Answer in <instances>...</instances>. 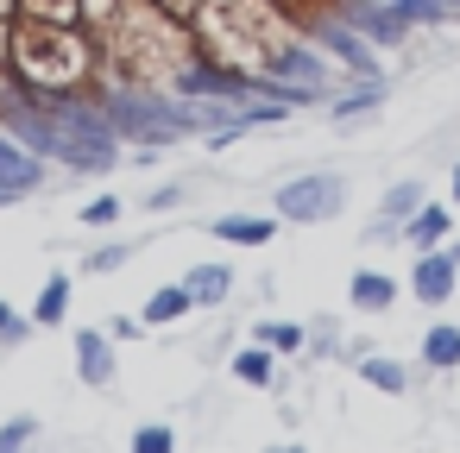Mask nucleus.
<instances>
[{
	"mask_svg": "<svg viewBox=\"0 0 460 453\" xmlns=\"http://www.w3.org/2000/svg\"><path fill=\"white\" fill-rule=\"evenodd\" d=\"M334 13H341V20H347L372 51H391V45H403V39H410V20L391 7V0H347V7H334Z\"/></svg>",
	"mask_w": 460,
	"mask_h": 453,
	"instance_id": "4",
	"label": "nucleus"
},
{
	"mask_svg": "<svg viewBox=\"0 0 460 453\" xmlns=\"http://www.w3.org/2000/svg\"><path fill=\"white\" fill-rule=\"evenodd\" d=\"M278 359H284V353H271L265 340H252V346H240L227 365H234V378H240V384H252V390H271V384H278Z\"/></svg>",
	"mask_w": 460,
	"mask_h": 453,
	"instance_id": "13",
	"label": "nucleus"
},
{
	"mask_svg": "<svg viewBox=\"0 0 460 453\" xmlns=\"http://www.w3.org/2000/svg\"><path fill=\"white\" fill-rule=\"evenodd\" d=\"M422 202H429V196H422V183H416V177H403V183H391V189H385V202H378V221H385V227H403V221H410Z\"/></svg>",
	"mask_w": 460,
	"mask_h": 453,
	"instance_id": "17",
	"label": "nucleus"
},
{
	"mask_svg": "<svg viewBox=\"0 0 460 453\" xmlns=\"http://www.w3.org/2000/svg\"><path fill=\"white\" fill-rule=\"evenodd\" d=\"M0 13H7V20H13V0H0Z\"/></svg>",
	"mask_w": 460,
	"mask_h": 453,
	"instance_id": "31",
	"label": "nucleus"
},
{
	"mask_svg": "<svg viewBox=\"0 0 460 453\" xmlns=\"http://www.w3.org/2000/svg\"><path fill=\"white\" fill-rule=\"evenodd\" d=\"M152 7H164L171 20H190V26H196V13H202V0H152Z\"/></svg>",
	"mask_w": 460,
	"mask_h": 453,
	"instance_id": "29",
	"label": "nucleus"
},
{
	"mask_svg": "<svg viewBox=\"0 0 460 453\" xmlns=\"http://www.w3.org/2000/svg\"><path fill=\"white\" fill-rule=\"evenodd\" d=\"M391 7H397L410 26H441V20H447V0H391Z\"/></svg>",
	"mask_w": 460,
	"mask_h": 453,
	"instance_id": "26",
	"label": "nucleus"
},
{
	"mask_svg": "<svg viewBox=\"0 0 460 453\" xmlns=\"http://www.w3.org/2000/svg\"><path fill=\"white\" fill-rule=\"evenodd\" d=\"M183 290H190L196 309H221V302L234 296V265H227V258H202V265L183 271Z\"/></svg>",
	"mask_w": 460,
	"mask_h": 453,
	"instance_id": "8",
	"label": "nucleus"
},
{
	"mask_svg": "<svg viewBox=\"0 0 460 453\" xmlns=\"http://www.w3.org/2000/svg\"><path fill=\"white\" fill-rule=\"evenodd\" d=\"M32 340V315L26 309H13L7 296H0V353H20Z\"/></svg>",
	"mask_w": 460,
	"mask_h": 453,
	"instance_id": "22",
	"label": "nucleus"
},
{
	"mask_svg": "<svg viewBox=\"0 0 460 453\" xmlns=\"http://www.w3.org/2000/svg\"><path fill=\"white\" fill-rule=\"evenodd\" d=\"M252 340H265V346H271V353H284V359L309 346V334H303V321H259V327H252Z\"/></svg>",
	"mask_w": 460,
	"mask_h": 453,
	"instance_id": "21",
	"label": "nucleus"
},
{
	"mask_svg": "<svg viewBox=\"0 0 460 453\" xmlns=\"http://www.w3.org/2000/svg\"><path fill=\"white\" fill-rule=\"evenodd\" d=\"M190 309H196V302H190V290H183V277H177V283H158L139 315H146V327H171V321H183Z\"/></svg>",
	"mask_w": 460,
	"mask_h": 453,
	"instance_id": "14",
	"label": "nucleus"
},
{
	"mask_svg": "<svg viewBox=\"0 0 460 453\" xmlns=\"http://www.w3.org/2000/svg\"><path fill=\"white\" fill-rule=\"evenodd\" d=\"M32 440H39V415H7L0 422V453H20Z\"/></svg>",
	"mask_w": 460,
	"mask_h": 453,
	"instance_id": "25",
	"label": "nucleus"
},
{
	"mask_svg": "<svg viewBox=\"0 0 460 453\" xmlns=\"http://www.w3.org/2000/svg\"><path fill=\"white\" fill-rule=\"evenodd\" d=\"M303 26H309V39H315V45H322V51H328L341 70H353V76H378V57H372V45H366V39H359V32L341 20V13H309Z\"/></svg>",
	"mask_w": 460,
	"mask_h": 453,
	"instance_id": "3",
	"label": "nucleus"
},
{
	"mask_svg": "<svg viewBox=\"0 0 460 453\" xmlns=\"http://www.w3.org/2000/svg\"><path fill=\"white\" fill-rule=\"evenodd\" d=\"M422 365H429V371H454V365H460V327H454V321H435V327L422 334Z\"/></svg>",
	"mask_w": 460,
	"mask_h": 453,
	"instance_id": "16",
	"label": "nucleus"
},
{
	"mask_svg": "<svg viewBox=\"0 0 460 453\" xmlns=\"http://www.w3.org/2000/svg\"><path fill=\"white\" fill-rule=\"evenodd\" d=\"M447 252H454V258H460V240H454V246H447Z\"/></svg>",
	"mask_w": 460,
	"mask_h": 453,
	"instance_id": "32",
	"label": "nucleus"
},
{
	"mask_svg": "<svg viewBox=\"0 0 460 453\" xmlns=\"http://www.w3.org/2000/svg\"><path fill=\"white\" fill-rule=\"evenodd\" d=\"M120 214H127V202H120L114 189H102V196H89V202L76 208V221H83L89 233H108V227H120Z\"/></svg>",
	"mask_w": 460,
	"mask_h": 453,
	"instance_id": "18",
	"label": "nucleus"
},
{
	"mask_svg": "<svg viewBox=\"0 0 460 453\" xmlns=\"http://www.w3.org/2000/svg\"><path fill=\"white\" fill-rule=\"evenodd\" d=\"M454 208H460V164H454Z\"/></svg>",
	"mask_w": 460,
	"mask_h": 453,
	"instance_id": "30",
	"label": "nucleus"
},
{
	"mask_svg": "<svg viewBox=\"0 0 460 453\" xmlns=\"http://www.w3.org/2000/svg\"><path fill=\"white\" fill-rule=\"evenodd\" d=\"M378 101H385V83H378V76H366V83H359V89H347V95H341V101H334V120H341V126H347V120H359V114H372V108H378Z\"/></svg>",
	"mask_w": 460,
	"mask_h": 453,
	"instance_id": "20",
	"label": "nucleus"
},
{
	"mask_svg": "<svg viewBox=\"0 0 460 453\" xmlns=\"http://www.w3.org/2000/svg\"><path fill=\"white\" fill-rule=\"evenodd\" d=\"M7 70L32 89V95H102V39L89 26H51V20H26L13 13V45H7Z\"/></svg>",
	"mask_w": 460,
	"mask_h": 453,
	"instance_id": "1",
	"label": "nucleus"
},
{
	"mask_svg": "<svg viewBox=\"0 0 460 453\" xmlns=\"http://www.w3.org/2000/svg\"><path fill=\"white\" fill-rule=\"evenodd\" d=\"M13 13L51 20V26H83V0H13Z\"/></svg>",
	"mask_w": 460,
	"mask_h": 453,
	"instance_id": "19",
	"label": "nucleus"
},
{
	"mask_svg": "<svg viewBox=\"0 0 460 453\" xmlns=\"http://www.w3.org/2000/svg\"><path fill=\"white\" fill-rule=\"evenodd\" d=\"M410 290H416V302H422V309L454 302V290H460V258H454L447 246H422V252H416V265H410Z\"/></svg>",
	"mask_w": 460,
	"mask_h": 453,
	"instance_id": "5",
	"label": "nucleus"
},
{
	"mask_svg": "<svg viewBox=\"0 0 460 453\" xmlns=\"http://www.w3.org/2000/svg\"><path fill=\"white\" fill-rule=\"evenodd\" d=\"M108 334H114V340H139V334H146V315H114Z\"/></svg>",
	"mask_w": 460,
	"mask_h": 453,
	"instance_id": "28",
	"label": "nucleus"
},
{
	"mask_svg": "<svg viewBox=\"0 0 460 453\" xmlns=\"http://www.w3.org/2000/svg\"><path fill=\"white\" fill-rule=\"evenodd\" d=\"M447 7H460V0H447Z\"/></svg>",
	"mask_w": 460,
	"mask_h": 453,
	"instance_id": "33",
	"label": "nucleus"
},
{
	"mask_svg": "<svg viewBox=\"0 0 460 453\" xmlns=\"http://www.w3.org/2000/svg\"><path fill=\"white\" fill-rule=\"evenodd\" d=\"M271 208H278V221H290V227H322V221H334V214L347 208V177H341V170L290 177V183L271 196Z\"/></svg>",
	"mask_w": 460,
	"mask_h": 453,
	"instance_id": "2",
	"label": "nucleus"
},
{
	"mask_svg": "<svg viewBox=\"0 0 460 453\" xmlns=\"http://www.w3.org/2000/svg\"><path fill=\"white\" fill-rule=\"evenodd\" d=\"M70 296H76V283H70V271H51L45 283H39V296H32V327H64L70 321Z\"/></svg>",
	"mask_w": 460,
	"mask_h": 453,
	"instance_id": "12",
	"label": "nucleus"
},
{
	"mask_svg": "<svg viewBox=\"0 0 460 453\" xmlns=\"http://www.w3.org/2000/svg\"><path fill=\"white\" fill-rule=\"evenodd\" d=\"M397 277H385V271H353L347 277V309H359V315H385V309H397Z\"/></svg>",
	"mask_w": 460,
	"mask_h": 453,
	"instance_id": "10",
	"label": "nucleus"
},
{
	"mask_svg": "<svg viewBox=\"0 0 460 453\" xmlns=\"http://www.w3.org/2000/svg\"><path fill=\"white\" fill-rule=\"evenodd\" d=\"M177 447V428L171 422H139L133 428V453H171Z\"/></svg>",
	"mask_w": 460,
	"mask_h": 453,
	"instance_id": "24",
	"label": "nucleus"
},
{
	"mask_svg": "<svg viewBox=\"0 0 460 453\" xmlns=\"http://www.w3.org/2000/svg\"><path fill=\"white\" fill-rule=\"evenodd\" d=\"M208 233L221 240V246H271L278 240V214H215L208 221Z\"/></svg>",
	"mask_w": 460,
	"mask_h": 453,
	"instance_id": "9",
	"label": "nucleus"
},
{
	"mask_svg": "<svg viewBox=\"0 0 460 453\" xmlns=\"http://www.w3.org/2000/svg\"><path fill=\"white\" fill-rule=\"evenodd\" d=\"M177 202H190V183H158V189H152L139 208H146V214H171Z\"/></svg>",
	"mask_w": 460,
	"mask_h": 453,
	"instance_id": "27",
	"label": "nucleus"
},
{
	"mask_svg": "<svg viewBox=\"0 0 460 453\" xmlns=\"http://www.w3.org/2000/svg\"><path fill=\"white\" fill-rule=\"evenodd\" d=\"M114 334L108 327H76V378L89 384V390H108L114 384V371H120V359H114Z\"/></svg>",
	"mask_w": 460,
	"mask_h": 453,
	"instance_id": "7",
	"label": "nucleus"
},
{
	"mask_svg": "<svg viewBox=\"0 0 460 453\" xmlns=\"http://www.w3.org/2000/svg\"><path fill=\"white\" fill-rule=\"evenodd\" d=\"M127 258H133V246H127V240H108V246H95V252L83 258V271H89V277H114Z\"/></svg>",
	"mask_w": 460,
	"mask_h": 453,
	"instance_id": "23",
	"label": "nucleus"
},
{
	"mask_svg": "<svg viewBox=\"0 0 460 453\" xmlns=\"http://www.w3.org/2000/svg\"><path fill=\"white\" fill-rule=\"evenodd\" d=\"M397 233L410 240V252H422V246H447V233H454V208H447V202H422Z\"/></svg>",
	"mask_w": 460,
	"mask_h": 453,
	"instance_id": "11",
	"label": "nucleus"
},
{
	"mask_svg": "<svg viewBox=\"0 0 460 453\" xmlns=\"http://www.w3.org/2000/svg\"><path fill=\"white\" fill-rule=\"evenodd\" d=\"M0 189H7L13 202L45 189V158H39L20 133H7V126H0Z\"/></svg>",
	"mask_w": 460,
	"mask_h": 453,
	"instance_id": "6",
	"label": "nucleus"
},
{
	"mask_svg": "<svg viewBox=\"0 0 460 453\" xmlns=\"http://www.w3.org/2000/svg\"><path fill=\"white\" fill-rule=\"evenodd\" d=\"M353 371H359L372 390H385V396H403V390H410V371H403L397 359H385V353H359Z\"/></svg>",
	"mask_w": 460,
	"mask_h": 453,
	"instance_id": "15",
	"label": "nucleus"
}]
</instances>
